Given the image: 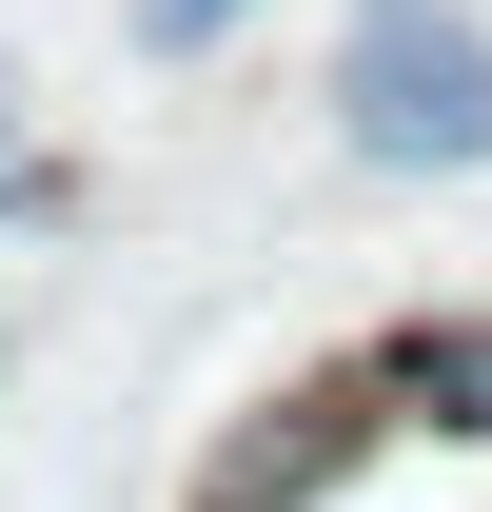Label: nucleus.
<instances>
[{
	"label": "nucleus",
	"instance_id": "obj_4",
	"mask_svg": "<svg viewBox=\"0 0 492 512\" xmlns=\"http://www.w3.org/2000/svg\"><path fill=\"white\" fill-rule=\"evenodd\" d=\"M79 217H99V178H79L60 138H20L0 158V237H79Z\"/></svg>",
	"mask_w": 492,
	"mask_h": 512
},
{
	"label": "nucleus",
	"instance_id": "obj_6",
	"mask_svg": "<svg viewBox=\"0 0 492 512\" xmlns=\"http://www.w3.org/2000/svg\"><path fill=\"white\" fill-rule=\"evenodd\" d=\"M20 138H40V119H20V60H0V158H20Z\"/></svg>",
	"mask_w": 492,
	"mask_h": 512
},
{
	"label": "nucleus",
	"instance_id": "obj_5",
	"mask_svg": "<svg viewBox=\"0 0 492 512\" xmlns=\"http://www.w3.org/2000/svg\"><path fill=\"white\" fill-rule=\"evenodd\" d=\"M237 20H256V0H119V40H138L158 79H197V60H237Z\"/></svg>",
	"mask_w": 492,
	"mask_h": 512
},
{
	"label": "nucleus",
	"instance_id": "obj_3",
	"mask_svg": "<svg viewBox=\"0 0 492 512\" xmlns=\"http://www.w3.org/2000/svg\"><path fill=\"white\" fill-rule=\"evenodd\" d=\"M355 394L394 453H453V473H492V296H414V316L355 335Z\"/></svg>",
	"mask_w": 492,
	"mask_h": 512
},
{
	"label": "nucleus",
	"instance_id": "obj_1",
	"mask_svg": "<svg viewBox=\"0 0 492 512\" xmlns=\"http://www.w3.org/2000/svg\"><path fill=\"white\" fill-rule=\"evenodd\" d=\"M315 99H335V158L355 178H492V20L473 0H335V60H315Z\"/></svg>",
	"mask_w": 492,
	"mask_h": 512
},
{
	"label": "nucleus",
	"instance_id": "obj_7",
	"mask_svg": "<svg viewBox=\"0 0 492 512\" xmlns=\"http://www.w3.org/2000/svg\"><path fill=\"white\" fill-rule=\"evenodd\" d=\"M0 375H20V276H0Z\"/></svg>",
	"mask_w": 492,
	"mask_h": 512
},
{
	"label": "nucleus",
	"instance_id": "obj_2",
	"mask_svg": "<svg viewBox=\"0 0 492 512\" xmlns=\"http://www.w3.org/2000/svg\"><path fill=\"white\" fill-rule=\"evenodd\" d=\"M374 394H355V355H315V375H276V394H237L217 434H197V473H178V512H355L374 493Z\"/></svg>",
	"mask_w": 492,
	"mask_h": 512
}]
</instances>
